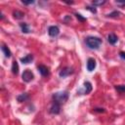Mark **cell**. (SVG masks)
Segmentation results:
<instances>
[{"mask_svg":"<svg viewBox=\"0 0 125 125\" xmlns=\"http://www.w3.org/2000/svg\"><path fill=\"white\" fill-rule=\"evenodd\" d=\"M85 43L86 45L90 48V49H93V50H97L100 48V46L102 45L103 41L101 38L99 37H96V36H88L86 39H85Z\"/></svg>","mask_w":125,"mask_h":125,"instance_id":"6da1fadb","label":"cell"},{"mask_svg":"<svg viewBox=\"0 0 125 125\" xmlns=\"http://www.w3.org/2000/svg\"><path fill=\"white\" fill-rule=\"evenodd\" d=\"M52 98H53V102H56V103L62 104L68 99V92L67 91H61V92L54 93Z\"/></svg>","mask_w":125,"mask_h":125,"instance_id":"7a4b0ae2","label":"cell"},{"mask_svg":"<svg viewBox=\"0 0 125 125\" xmlns=\"http://www.w3.org/2000/svg\"><path fill=\"white\" fill-rule=\"evenodd\" d=\"M33 78H34V74H33V72H32L30 69H24V70H23V72H22V74H21V79H22V81L28 83V82L32 81Z\"/></svg>","mask_w":125,"mask_h":125,"instance_id":"3957f363","label":"cell"},{"mask_svg":"<svg viewBox=\"0 0 125 125\" xmlns=\"http://www.w3.org/2000/svg\"><path fill=\"white\" fill-rule=\"evenodd\" d=\"M74 72V69L73 67H70V66H65L63 67L60 72H59V76L61 78H65L67 76H69L70 74H72Z\"/></svg>","mask_w":125,"mask_h":125,"instance_id":"277c9868","label":"cell"},{"mask_svg":"<svg viewBox=\"0 0 125 125\" xmlns=\"http://www.w3.org/2000/svg\"><path fill=\"white\" fill-rule=\"evenodd\" d=\"M61 105H62L61 104L56 103V102H53V104H52V105L50 107L49 112L51 114H59L61 112Z\"/></svg>","mask_w":125,"mask_h":125,"instance_id":"5b68a950","label":"cell"},{"mask_svg":"<svg viewBox=\"0 0 125 125\" xmlns=\"http://www.w3.org/2000/svg\"><path fill=\"white\" fill-rule=\"evenodd\" d=\"M92 91V84L89 81H85L83 84V88L79 91V93H82L83 95H88Z\"/></svg>","mask_w":125,"mask_h":125,"instance_id":"8992f818","label":"cell"},{"mask_svg":"<svg viewBox=\"0 0 125 125\" xmlns=\"http://www.w3.org/2000/svg\"><path fill=\"white\" fill-rule=\"evenodd\" d=\"M59 33H60V28L57 25H51V26H49V28H48V34L51 37H56V36L59 35Z\"/></svg>","mask_w":125,"mask_h":125,"instance_id":"52a82bcc","label":"cell"},{"mask_svg":"<svg viewBox=\"0 0 125 125\" xmlns=\"http://www.w3.org/2000/svg\"><path fill=\"white\" fill-rule=\"evenodd\" d=\"M96 65H97V63H96L95 59H93V58H89L88 61H87V63H86L87 70H88V71H93V70L96 68Z\"/></svg>","mask_w":125,"mask_h":125,"instance_id":"ba28073f","label":"cell"},{"mask_svg":"<svg viewBox=\"0 0 125 125\" xmlns=\"http://www.w3.org/2000/svg\"><path fill=\"white\" fill-rule=\"evenodd\" d=\"M37 69H38L39 73H40L42 76H49V74H50L49 68H48L46 65H44V64H39V65L37 66Z\"/></svg>","mask_w":125,"mask_h":125,"instance_id":"9c48e42d","label":"cell"},{"mask_svg":"<svg viewBox=\"0 0 125 125\" xmlns=\"http://www.w3.org/2000/svg\"><path fill=\"white\" fill-rule=\"evenodd\" d=\"M117 40H118V37H117L114 33H109V34H108V36H107V41H108L109 44L114 45V44L117 42Z\"/></svg>","mask_w":125,"mask_h":125,"instance_id":"30bf717a","label":"cell"},{"mask_svg":"<svg viewBox=\"0 0 125 125\" xmlns=\"http://www.w3.org/2000/svg\"><path fill=\"white\" fill-rule=\"evenodd\" d=\"M1 50H2V52H3V54H4V56L6 57V58H10L11 56H12V53H11V50L8 48V46H6V45H2V47H1Z\"/></svg>","mask_w":125,"mask_h":125,"instance_id":"8fae6325","label":"cell"},{"mask_svg":"<svg viewBox=\"0 0 125 125\" xmlns=\"http://www.w3.org/2000/svg\"><path fill=\"white\" fill-rule=\"evenodd\" d=\"M32 61H33V56H32L31 54H28V55H26L25 57H23V58L21 59V62L22 63H24V64L29 63V62H31Z\"/></svg>","mask_w":125,"mask_h":125,"instance_id":"7c38bea8","label":"cell"},{"mask_svg":"<svg viewBox=\"0 0 125 125\" xmlns=\"http://www.w3.org/2000/svg\"><path fill=\"white\" fill-rule=\"evenodd\" d=\"M20 27H21V31H22L23 33H29V32H30L29 26H28V24L25 23V22H21V23H20Z\"/></svg>","mask_w":125,"mask_h":125,"instance_id":"4fadbf2b","label":"cell"},{"mask_svg":"<svg viewBox=\"0 0 125 125\" xmlns=\"http://www.w3.org/2000/svg\"><path fill=\"white\" fill-rule=\"evenodd\" d=\"M13 74L17 75L19 73V64H18V62L17 61H14L13 63H12V68H11Z\"/></svg>","mask_w":125,"mask_h":125,"instance_id":"5bb4252c","label":"cell"},{"mask_svg":"<svg viewBox=\"0 0 125 125\" xmlns=\"http://www.w3.org/2000/svg\"><path fill=\"white\" fill-rule=\"evenodd\" d=\"M13 16H14L15 19H17V20H21V19H22V18L24 17V14H23L22 12H21V11L16 10V11L13 12Z\"/></svg>","mask_w":125,"mask_h":125,"instance_id":"9a60e30c","label":"cell"},{"mask_svg":"<svg viewBox=\"0 0 125 125\" xmlns=\"http://www.w3.org/2000/svg\"><path fill=\"white\" fill-rule=\"evenodd\" d=\"M27 99H28V95H27L26 93L21 94V95H19V96L17 97V100H18V102H19V103H22V102L26 101Z\"/></svg>","mask_w":125,"mask_h":125,"instance_id":"2e32d148","label":"cell"},{"mask_svg":"<svg viewBox=\"0 0 125 125\" xmlns=\"http://www.w3.org/2000/svg\"><path fill=\"white\" fill-rule=\"evenodd\" d=\"M114 88H115V90H116L117 92H119L120 94L125 93V85H115Z\"/></svg>","mask_w":125,"mask_h":125,"instance_id":"e0dca14e","label":"cell"},{"mask_svg":"<svg viewBox=\"0 0 125 125\" xmlns=\"http://www.w3.org/2000/svg\"><path fill=\"white\" fill-rule=\"evenodd\" d=\"M119 16H120V12H118V11H113L107 15V17H109V18H117Z\"/></svg>","mask_w":125,"mask_h":125,"instance_id":"ac0fdd59","label":"cell"},{"mask_svg":"<svg viewBox=\"0 0 125 125\" xmlns=\"http://www.w3.org/2000/svg\"><path fill=\"white\" fill-rule=\"evenodd\" d=\"M105 2H106L105 0H104V1H92V5H94V7H95V6H102V5H104Z\"/></svg>","mask_w":125,"mask_h":125,"instance_id":"d6986e66","label":"cell"},{"mask_svg":"<svg viewBox=\"0 0 125 125\" xmlns=\"http://www.w3.org/2000/svg\"><path fill=\"white\" fill-rule=\"evenodd\" d=\"M86 10H88V11L92 12L93 14H96V13H97V10H96V8H95V7H90V6H87V7H86Z\"/></svg>","mask_w":125,"mask_h":125,"instance_id":"ffe728a7","label":"cell"},{"mask_svg":"<svg viewBox=\"0 0 125 125\" xmlns=\"http://www.w3.org/2000/svg\"><path fill=\"white\" fill-rule=\"evenodd\" d=\"M75 16H76V18H77V19H78L80 21H86V18L82 17L80 14H77V13H76V14H75Z\"/></svg>","mask_w":125,"mask_h":125,"instance_id":"44dd1931","label":"cell"},{"mask_svg":"<svg viewBox=\"0 0 125 125\" xmlns=\"http://www.w3.org/2000/svg\"><path fill=\"white\" fill-rule=\"evenodd\" d=\"M94 111H97V112H104V108H101V107H96L94 108Z\"/></svg>","mask_w":125,"mask_h":125,"instance_id":"7402d4cb","label":"cell"},{"mask_svg":"<svg viewBox=\"0 0 125 125\" xmlns=\"http://www.w3.org/2000/svg\"><path fill=\"white\" fill-rule=\"evenodd\" d=\"M21 3L24 4V5H30V4H33L34 1L33 0H30V1H21Z\"/></svg>","mask_w":125,"mask_h":125,"instance_id":"603a6c76","label":"cell"},{"mask_svg":"<svg viewBox=\"0 0 125 125\" xmlns=\"http://www.w3.org/2000/svg\"><path fill=\"white\" fill-rule=\"evenodd\" d=\"M119 56H120V58H122L123 60H125V52H120L119 53Z\"/></svg>","mask_w":125,"mask_h":125,"instance_id":"cb8c5ba5","label":"cell"},{"mask_svg":"<svg viewBox=\"0 0 125 125\" xmlns=\"http://www.w3.org/2000/svg\"><path fill=\"white\" fill-rule=\"evenodd\" d=\"M116 3L120 5H125V1H116Z\"/></svg>","mask_w":125,"mask_h":125,"instance_id":"d4e9b609","label":"cell"}]
</instances>
